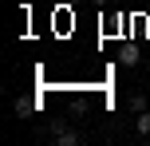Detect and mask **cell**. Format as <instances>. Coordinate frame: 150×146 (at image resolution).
<instances>
[{
	"mask_svg": "<svg viewBox=\"0 0 150 146\" xmlns=\"http://www.w3.org/2000/svg\"><path fill=\"white\" fill-rule=\"evenodd\" d=\"M52 142L55 146H79V130H71L67 123L55 118V123H52Z\"/></svg>",
	"mask_w": 150,
	"mask_h": 146,
	"instance_id": "obj_1",
	"label": "cell"
},
{
	"mask_svg": "<svg viewBox=\"0 0 150 146\" xmlns=\"http://www.w3.org/2000/svg\"><path fill=\"white\" fill-rule=\"evenodd\" d=\"M127 107L134 111V115H142V111H146V95H142V91H134V95L127 99Z\"/></svg>",
	"mask_w": 150,
	"mask_h": 146,
	"instance_id": "obj_2",
	"label": "cell"
},
{
	"mask_svg": "<svg viewBox=\"0 0 150 146\" xmlns=\"http://www.w3.org/2000/svg\"><path fill=\"white\" fill-rule=\"evenodd\" d=\"M134 130L142 134V138H150V111H142V115L134 118Z\"/></svg>",
	"mask_w": 150,
	"mask_h": 146,
	"instance_id": "obj_3",
	"label": "cell"
},
{
	"mask_svg": "<svg viewBox=\"0 0 150 146\" xmlns=\"http://www.w3.org/2000/svg\"><path fill=\"white\" fill-rule=\"evenodd\" d=\"M119 59H122V67H134V63H138V51H134V47H122V51H119Z\"/></svg>",
	"mask_w": 150,
	"mask_h": 146,
	"instance_id": "obj_4",
	"label": "cell"
},
{
	"mask_svg": "<svg viewBox=\"0 0 150 146\" xmlns=\"http://www.w3.org/2000/svg\"><path fill=\"white\" fill-rule=\"evenodd\" d=\"M32 111H36L32 99H16V115H32Z\"/></svg>",
	"mask_w": 150,
	"mask_h": 146,
	"instance_id": "obj_5",
	"label": "cell"
},
{
	"mask_svg": "<svg viewBox=\"0 0 150 146\" xmlns=\"http://www.w3.org/2000/svg\"><path fill=\"white\" fill-rule=\"evenodd\" d=\"M91 4H111V0H91Z\"/></svg>",
	"mask_w": 150,
	"mask_h": 146,
	"instance_id": "obj_6",
	"label": "cell"
},
{
	"mask_svg": "<svg viewBox=\"0 0 150 146\" xmlns=\"http://www.w3.org/2000/svg\"><path fill=\"white\" fill-rule=\"evenodd\" d=\"M71 4H79V0H71Z\"/></svg>",
	"mask_w": 150,
	"mask_h": 146,
	"instance_id": "obj_7",
	"label": "cell"
}]
</instances>
